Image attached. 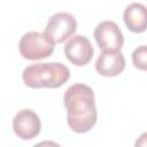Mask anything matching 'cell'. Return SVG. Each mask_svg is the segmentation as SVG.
<instances>
[{
    "mask_svg": "<svg viewBox=\"0 0 147 147\" xmlns=\"http://www.w3.org/2000/svg\"><path fill=\"white\" fill-rule=\"evenodd\" d=\"M69 127L77 133L88 132L96 123L98 111L93 90L82 83L71 85L63 96Z\"/></svg>",
    "mask_w": 147,
    "mask_h": 147,
    "instance_id": "cell-1",
    "label": "cell"
},
{
    "mask_svg": "<svg viewBox=\"0 0 147 147\" xmlns=\"http://www.w3.org/2000/svg\"><path fill=\"white\" fill-rule=\"evenodd\" d=\"M24 84L31 88H57L70 78V70L60 62L36 63L23 70Z\"/></svg>",
    "mask_w": 147,
    "mask_h": 147,
    "instance_id": "cell-2",
    "label": "cell"
},
{
    "mask_svg": "<svg viewBox=\"0 0 147 147\" xmlns=\"http://www.w3.org/2000/svg\"><path fill=\"white\" fill-rule=\"evenodd\" d=\"M55 42L45 33L30 31L22 36L18 42V51L22 57L31 61L42 60L53 54Z\"/></svg>",
    "mask_w": 147,
    "mask_h": 147,
    "instance_id": "cell-3",
    "label": "cell"
},
{
    "mask_svg": "<svg viewBox=\"0 0 147 147\" xmlns=\"http://www.w3.org/2000/svg\"><path fill=\"white\" fill-rule=\"evenodd\" d=\"M77 30V21L76 18L65 11L55 13L52 15L46 24L44 32L56 44L63 42Z\"/></svg>",
    "mask_w": 147,
    "mask_h": 147,
    "instance_id": "cell-4",
    "label": "cell"
},
{
    "mask_svg": "<svg viewBox=\"0 0 147 147\" xmlns=\"http://www.w3.org/2000/svg\"><path fill=\"white\" fill-rule=\"evenodd\" d=\"M94 38L102 51H121L124 37L118 25L113 21H103L94 29Z\"/></svg>",
    "mask_w": 147,
    "mask_h": 147,
    "instance_id": "cell-5",
    "label": "cell"
},
{
    "mask_svg": "<svg viewBox=\"0 0 147 147\" xmlns=\"http://www.w3.org/2000/svg\"><path fill=\"white\" fill-rule=\"evenodd\" d=\"M94 49L90 39L83 34L71 37L64 46V55L72 64L77 67L86 65L93 57Z\"/></svg>",
    "mask_w": 147,
    "mask_h": 147,
    "instance_id": "cell-6",
    "label": "cell"
},
{
    "mask_svg": "<svg viewBox=\"0 0 147 147\" xmlns=\"http://www.w3.org/2000/svg\"><path fill=\"white\" fill-rule=\"evenodd\" d=\"M13 130L20 139L31 140L40 133V118L33 110L22 109L13 118Z\"/></svg>",
    "mask_w": 147,
    "mask_h": 147,
    "instance_id": "cell-7",
    "label": "cell"
},
{
    "mask_svg": "<svg viewBox=\"0 0 147 147\" xmlns=\"http://www.w3.org/2000/svg\"><path fill=\"white\" fill-rule=\"evenodd\" d=\"M125 68V57L121 51H102L95 62L96 71L105 77L118 76Z\"/></svg>",
    "mask_w": 147,
    "mask_h": 147,
    "instance_id": "cell-8",
    "label": "cell"
},
{
    "mask_svg": "<svg viewBox=\"0 0 147 147\" xmlns=\"http://www.w3.org/2000/svg\"><path fill=\"white\" fill-rule=\"evenodd\" d=\"M124 23L126 28L134 33H141L147 30V7L139 2L129 5L124 10Z\"/></svg>",
    "mask_w": 147,
    "mask_h": 147,
    "instance_id": "cell-9",
    "label": "cell"
},
{
    "mask_svg": "<svg viewBox=\"0 0 147 147\" xmlns=\"http://www.w3.org/2000/svg\"><path fill=\"white\" fill-rule=\"evenodd\" d=\"M132 63L133 65L142 71H147V45L138 46L132 52Z\"/></svg>",
    "mask_w": 147,
    "mask_h": 147,
    "instance_id": "cell-10",
    "label": "cell"
},
{
    "mask_svg": "<svg viewBox=\"0 0 147 147\" xmlns=\"http://www.w3.org/2000/svg\"><path fill=\"white\" fill-rule=\"evenodd\" d=\"M137 147L138 146H147V132H144L138 139H137V141H136V144H134Z\"/></svg>",
    "mask_w": 147,
    "mask_h": 147,
    "instance_id": "cell-11",
    "label": "cell"
}]
</instances>
